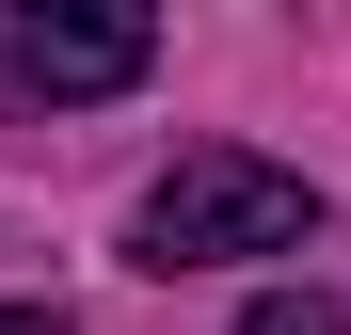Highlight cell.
Listing matches in <instances>:
<instances>
[{"instance_id": "cell-4", "label": "cell", "mask_w": 351, "mask_h": 335, "mask_svg": "<svg viewBox=\"0 0 351 335\" xmlns=\"http://www.w3.org/2000/svg\"><path fill=\"white\" fill-rule=\"evenodd\" d=\"M0 335H64V319H48V303H0Z\"/></svg>"}, {"instance_id": "cell-2", "label": "cell", "mask_w": 351, "mask_h": 335, "mask_svg": "<svg viewBox=\"0 0 351 335\" xmlns=\"http://www.w3.org/2000/svg\"><path fill=\"white\" fill-rule=\"evenodd\" d=\"M160 64L144 0H0V80L16 96H128Z\"/></svg>"}, {"instance_id": "cell-1", "label": "cell", "mask_w": 351, "mask_h": 335, "mask_svg": "<svg viewBox=\"0 0 351 335\" xmlns=\"http://www.w3.org/2000/svg\"><path fill=\"white\" fill-rule=\"evenodd\" d=\"M319 240V192L287 176V160H256V144H192L176 176L128 208V256L144 271H223V256H304Z\"/></svg>"}, {"instance_id": "cell-3", "label": "cell", "mask_w": 351, "mask_h": 335, "mask_svg": "<svg viewBox=\"0 0 351 335\" xmlns=\"http://www.w3.org/2000/svg\"><path fill=\"white\" fill-rule=\"evenodd\" d=\"M240 335H351V303H335V288H271Z\"/></svg>"}]
</instances>
